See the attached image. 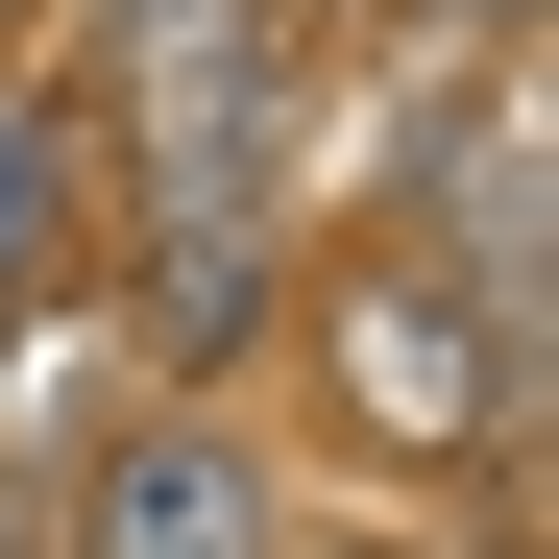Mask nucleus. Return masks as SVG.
I'll return each mask as SVG.
<instances>
[{
    "label": "nucleus",
    "mask_w": 559,
    "mask_h": 559,
    "mask_svg": "<svg viewBox=\"0 0 559 559\" xmlns=\"http://www.w3.org/2000/svg\"><path fill=\"white\" fill-rule=\"evenodd\" d=\"M98 559H267V487L219 438H122L98 462Z\"/></svg>",
    "instance_id": "1"
}]
</instances>
